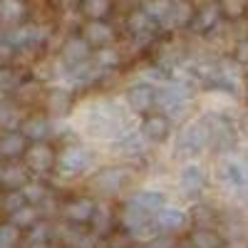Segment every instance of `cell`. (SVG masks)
I'll list each match as a JSON object with an SVG mask.
<instances>
[{"label": "cell", "instance_id": "6da1fadb", "mask_svg": "<svg viewBox=\"0 0 248 248\" xmlns=\"http://www.w3.org/2000/svg\"><path fill=\"white\" fill-rule=\"evenodd\" d=\"M85 132L94 139H117L124 137V112L114 102L102 99L85 112Z\"/></svg>", "mask_w": 248, "mask_h": 248}, {"label": "cell", "instance_id": "7a4b0ae2", "mask_svg": "<svg viewBox=\"0 0 248 248\" xmlns=\"http://www.w3.org/2000/svg\"><path fill=\"white\" fill-rule=\"evenodd\" d=\"M156 105L169 119H179L191 105V87L181 79L167 77L161 85H156Z\"/></svg>", "mask_w": 248, "mask_h": 248}, {"label": "cell", "instance_id": "3957f363", "mask_svg": "<svg viewBox=\"0 0 248 248\" xmlns=\"http://www.w3.org/2000/svg\"><path fill=\"white\" fill-rule=\"evenodd\" d=\"M209 149V119L196 117L189 124H184L174 139V154L176 156H196Z\"/></svg>", "mask_w": 248, "mask_h": 248}, {"label": "cell", "instance_id": "277c9868", "mask_svg": "<svg viewBox=\"0 0 248 248\" xmlns=\"http://www.w3.org/2000/svg\"><path fill=\"white\" fill-rule=\"evenodd\" d=\"M216 181L231 194L248 191V159L236 156L233 152L226 154L216 167Z\"/></svg>", "mask_w": 248, "mask_h": 248}, {"label": "cell", "instance_id": "5b68a950", "mask_svg": "<svg viewBox=\"0 0 248 248\" xmlns=\"http://www.w3.org/2000/svg\"><path fill=\"white\" fill-rule=\"evenodd\" d=\"M206 119H209V149L231 154L236 149V144H238V129H236V124L226 114H221V112L206 114Z\"/></svg>", "mask_w": 248, "mask_h": 248}, {"label": "cell", "instance_id": "8992f818", "mask_svg": "<svg viewBox=\"0 0 248 248\" xmlns=\"http://www.w3.org/2000/svg\"><path fill=\"white\" fill-rule=\"evenodd\" d=\"M92 164H94V154L87 147H82V144H75V147L65 149L57 156L55 167L62 176H79V174H85Z\"/></svg>", "mask_w": 248, "mask_h": 248}, {"label": "cell", "instance_id": "52a82bcc", "mask_svg": "<svg viewBox=\"0 0 248 248\" xmlns=\"http://www.w3.org/2000/svg\"><path fill=\"white\" fill-rule=\"evenodd\" d=\"M127 181H129V169L127 167H105L90 179L92 189L105 194V196H112V194L122 191L124 186H127Z\"/></svg>", "mask_w": 248, "mask_h": 248}, {"label": "cell", "instance_id": "ba28073f", "mask_svg": "<svg viewBox=\"0 0 248 248\" xmlns=\"http://www.w3.org/2000/svg\"><path fill=\"white\" fill-rule=\"evenodd\" d=\"M23 156H25V167L30 169V174H37V176L52 171L55 164H57V154L52 152V147H50V144H45V141L28 144V149H25Z\"/></svg>", "mask_w": 248, "mask_h": 248}, {"label": "cell", "instance_id": "9c48e42d", "mask_svg": "<svg viewBox=\"0 0 248 248\" xmlns=\"http://www.w3.org/2000/svg\"><path fill=\"white\" fill-rule=\"evenodd\" d=\"M124 105L134 114H147L156 105V87L149 82H134V85L124 92Z\"/></svg>", "mask_w": 248, "mask_h": 248}, {"label": "cell", "instance_id": "30bf717a", "mask_svg": "<svg viewBox=\"0 0 248 248\" xmlns=\"http://www.w3.org/2000/svg\"><path fill=\"white\" fill-rule=\"evenodd\" d=\"M221 20H223V15H221L218 3H216V0H209V3H201V5L196 8L189 30L196 32V35H211V32L218 30Z\"/></svg>", "mask_w": 248, "mask_h": 248}, {"label": "cell", "instance_id": "8fae6325", "mask_svg": "<svg viewBox=\"0 0 248 248\" xmlns=\"http://www.w3.org/2000/svg\"><path fill=\"white\" fill-rule=\"evenodd\" d=\"M176 184H179V191H181L184 196H191V199H194V196H199V194L206 189L209 176H206V171H203L201 164L189 161V164H184V167H181Z\"/></svg>", "mask_w": 248, "mask_h": 248}, {"label": "cell", "instance_id": "7c38bea8", "mask_svg": "<svg viewBox=\"0 0 248 248\" xmlns=\"http://www.w3.org/2000/svg\"><path fill=\"white\" fill-rule=\"evenodd\" d=\"M97 209L94 199L90 196H75V199H67L62 203V218L72 226H85L92 221V214Z\"/></svg>", "mask_w": 248, "mask_h": 248}, {"label": "cell", "instance_id": "4fadbf2b", "mask_svg": "<svg viewBox=\"0 0 248 248\" xmlns=\"http://www.w3.org/2000/svg\"><path fill=\"white\" fill-rule=\"evenodd\" d=\"M189 221H191L189 214H186L184 209H179V206H167V203H164L161 209L154 214V223H156L159 233H169V236L184 231Z\"/></svg>", "mask_w": 248, "mask_h": 248}, {"label": "cell", "instance_id": "5bb4252c", "mask_svg": "<svg viewBox=\"0 0 248 248\" xmlns=\"http://www.w3.org/2000/svg\"><path fill=\"white\" fill-rule=\"evenodd\" d=\"M194 13H196V5L191 0H171V8L159 25L164 30H186L194 20Z\"/></svg>", "mask_w": 248, "mask_h": 248}, {"label": "cell", "instance_id": "9a60e30c", "mask_svg": "<svg viewBox=\"0 0 248 248\" xmlns=\"http://www.w3.org/2000/svg\"><path fill=\"white\" fill-rule=\"evenodd\" d=\"M139 134L149 144H164L171 137V119L167 114H147L141 119Z\"/></svg>", "mask_w": 248, "mask_h": 248}, {"label": "cell", "instance_id": "2e32d148", "mask_svg": "<svg viewBox=\"0 0 248 248\" xmlns=\"http://www.w3.org/2000/svg\"><path fill=\"white\" fill-rule=\"evenodd\" d=\"M90 45H87V40L82 37V35H72L67 37V43L62 45V65H65V70L70 67H77L82 65V62H87L90 60Z\"/></svg>", "mask_w": 248, "mask_h": 248}, {"label": "cell", "instance_id": "e0dca14e", "mask_svg": "<svg viewBox=\"0 0 248 248\" xmlns=\"http://www.w3.org/2000/svg\"><path fill=\"white\" fill-rule=\"evenodd\" d=\"M28 181H30V169L25 164H17L15 159H8V164L0 167V186H3L5 191L23 189Z\"/></svg>", "mask_w": 248, "mask_h": 248}, {"label": "cell", "instance_id": "ac0fdd59", "mask_svg": "<svg viewBox=\"0 0 248 248\" xmlns=\"http://www.w3.org/2000/svg\"><path fill=\"white\" fill-rule=\"evenodd\" d=\"M82 37L87 40L90 47H105L114 37V30L107 20H87L85 28H82Z\"/></svg>", "mask_w": 248, "mask_h": 248}, {"label": "cell", "instance_id": "d6986e66", "mask_svg": "<svg viewBox=\"0 0 248 248\" xmlns=\"http://www.w3.org/2000/svg\"><path fill=\"white\" fill-rule=\"evenodd\" d=\"M28 149V137L20 129H8L0 137V159H17Z\"/></svg>", "mask_w": 248, "mask_h": 248}, {"label": "cell", "instance_id": "ffe728a7", "mask_svg": "<svg viewBox=\"0 0 248 248\" xmlns=\"http://www.w3.org/2000/svg\"><path fill=\"white\" fill-rule=\"evenodd\" d=\"M20 132L28 137V141H45V137L52 132L50 117L45 114H30L20 122Z\"/></svg>", "mask_w": 248, "mask_h": 248}, {"label": "cell", "instance_id": "44dd1931", "mask_svg": "<svg viewBox=\"0 0 248 248\" xmlns=\"http://www.w3.org/2000/svg\"><path fill=\"white\" fill-rule=\"evenodd\" d=\"M129 203H134L137 209H141V211H147V214H156L164 203H167V199H164V194L161 191H154V189H141V191H137V194H132L129 199H127Z\"/></svg>", "mask_w": 248, "mask_h": 248}, {"label": "cell", "instance_id": "7402d4cb", "mask_svg": "<svg viewBox=\"0 0 248 248\" xmlns=\"http://www.w3.org/2000/svg\"><path fill=\"white\" fill-rule=\"evenodd\" d=\"M223 243L226 241L216 229H199V226H194V231L189 233V248H218Z\"/></svg>", "mask_w": 248, "mask_h": 248}, {"label": "cell", "instance_id": "603a6c76", "mask_svg": "<svg viewBox=\"0 0 248 248\" xmlns=\"http://www.w3.org/2000/svg\"><path fill=\"white\" fill-rule=\"evenodd\" d=\"M154 25H156V23H154V20H152L147 13H144V8H141V5H139V8H134V10L127 15V30H129L132 35H137V37H144V35H147Z\"/></svg>", "mask_w": 248, "mask_h": 248}, {"label": "cell", "instance_id": "cb8c5ba5", "mask_svg": "<svg viewBox=\"0 0 248 248\" xmlns=\"http://www.w3.org/2000/svg\"><path fill=\"white\" fill-rule=\"evenodd\" d=\"M23 238H25V246H28V248H45V246L50 243V238H52V226L37 221L35 226H30L28 233H25Z\"/></svg>", "mask_w": 248, "mask_h": 248}, {"label": "cell", "instance_id": "d4e9b609", "mask_svg": "<svg viewBox=\"0 0 248 248\" xmlns=\"http://www.w3.org/2000/svg\"><path fill=\"white\" fill-rule=\"evenodd\" d=\"M28 15L25 0H0V20H5L8 25L20 23Z\"/></svg>", "mask_w": 248, "mask_h": 248}, {"label": "cell", "instance_id": "484cf974", "mask_svg": "<svg viewBox=\"0 0 248 248\" xmlns=\"http://www.w3.org/2000/svg\"><path fill=\"white\" fill-rule=\"evenodd\" d=\"M79 10L87 20H105L112 13V0H79Z\"/></svg>", "mask_w": 248, "mask_h": 248}, {"label": "cell", "instance_id": "4316f807", "mask_svg": "<svg viewBox=\"0 0 248 248\" xmlns=\"http://www.w3.org/2000/svg\"><path fill=\"white\" fill-rule=\"evenodd\" d=\"M20 191H23L25 201H28V203H32V206L45 203V201H47V196H50L47 184H45V181H40V179H30V181H28Z\"/></svg>", "mask_w": 248, "mask_h": 248}, {"label": "cell", "instance_id": "83f0119b", "mask_svg": "<svg viewBox=\"0 0 248 248\" xmlns=\"http://www.w3.org/2000/svg\"><path fill=\"white\" fill-rule=\"evenodd\" d=\"M10 221L17 226L20 231H28L30 226H35V223L40 221V211H37V206L25 203V206H20L15 214H10Z\"/></svg>", "mask_w": 248, "mask_h": 248}, {"label": "cell", "instance_id": "f1b7e54d", "mask_svg": "<svg viewBox=\"0 0 248 248\" xmlns=\"http://www.w3.org/2000/svg\"><path fill=\"white\" fill-rule=\"evenodd\" d=\"M47 109H50L52 117H60V114H65L70 109V94H67L65 87L50 90V94H47Z\"/></svg>", "mask_w": 248, "mask_h": 248}, {"label": "cell", "instance_id": "f546056e", "mask_svg": "<svg viewBox=\"0 0 248 248\" xmlns=\"http://www.w3.org/2000/svg\"><path fill=\"white\" fill-rule=\"evenodd\" d=\"M147 144H149L147 139H144L139 132H134V134H129V137L119 139V141H117V147H119L122 154H127V156H139V154H144Z\"/></svg>", "mask_w": 248, "mask_h": 248}, {"label": "cell", "instance_id": "4dcf8cb0", "mask_svg": "<svg viewBox=\"0 0 248 248\" xmlns=\"http://www.w3.org/2000/svg\"><path fill=\"white\" fill-rule=\"evenodd\" d=\"M189 218L194 221V226H199V229H216V211L211 209V206H206V203H199L196 209L189 214Z\"/></svg>", "mask_w": 248, "mask_h": 248}, {"label": "cell", "instance_id": "1f68e13d", "mask_svg": "<svg viewBox=\"0 0 248 248\" xmlns=\"http://www.w3.org/2000/svg\"><path fill=\"white\" fill-rule=\"evenodd\" d=\"M23 243V231L13 221L0 223V248H17Z\"/></svg>", "mask_w": 248, "mask_h": 248}, {"label": "cell", "instance_id": "d6a6232c", "mask_svg": "<svg viewBox=\"0 0 248 248\" xmlns=\"http://www.w3.org/2000/svg\"><path fill=\"white\" fill-rule=\"evenodd\" d=\"M122 62V55H119V50L117 47H109V45H105V47H97V55H94V65L99 67V70H112V67H117Z\"/></svg>", "mask_w": 248, "mask_h": 248}, {"label": "cell", "instance_id": "836d02e7", "mask_svg": "<svg viewBox=\"0 0 248 248\" xmlns=\"http://www.w3.org/2000/svg\"><path fill=\"white\" fill-rule=\"evenodd\" d=\"M226 20H241L248 13V0H216Z\"/></svg>", "mask_w": 248, "mask_h": 248}, {"label": "cell", "instance_id": "e575fe53", "mask_svg": "<svg viewBox=\"0 0 248 248\" xmlns=\"http://www.w3.org/2000/svg\"><path fill=\"white\" fill-rule=\"evenodd\" d=\"M90 226H92V231H94L97 236H105V233L109 231V226H112V211L107 209V206H99V203H97Z\"/></svg>", "mask_w": 248, "mask_h": 248}, {"label": "cell", "instance_id": "d590c367", "mask_svg": "<svg viewBox=\"0 0 248 248\" xmlns=\"http://www.w3.org/2000/svg\"><path fill=\"white\" fill-rule=\"evenodd\" d=\"M144 8V13H147L154 23L159 25L161 20H164V15L169 13V8H171V0H147V3L141 5Z\"/></svg>", "mask_w": 248, "mask_h": 248}, {"label": "cell", "instance_id": "8d00e7d4", "mask_svg": "<svg viewBox=\"0 0 248 248\" xmlns=\"http://www.w3.org/2000/svg\"><path fill=\"white\" fill-rule=\"evenodd\" d=\"M28 201H25V196H23V191L20 189H10V191H5V196L0 199V209H3L5 214H15L20 206H25Z\"/></svg>", "mask_w": 248, "mask_h": 248}, {"label": "cell", "instance_id": "74e56055", "mask_svg": "<svg viewBox=\"0 0 248 248\" xmlns=\"http://www.w3.org/2000/svg\"><path fill=\"white\" fill-rule=\"evenodd\" d=\"M17 124V112H15V107H10V105H5V102H0V129H13Z\"/></svg>", "mask_w": 248, "mask_h": 248}, {"label": "cell", "instance_id": "f35d334b", "mask_svg": "<svg viewBox=\"0 0 248 248\" xmlns=\"http://www.w3.org/2000/svg\"><path fill=\"white\" fill-rule=\"evenodd\" d=\"M144 248H176V241L169 233H156L144 241Z\"/></svg>", "mask_w": 248, "mask_h": 248}, {"label": "cell", "instance_id": "ab89813d", "mask_svg": "<svg viewBox=\"0 0 248 248\" xmlns=\"http://www.w3.org/2000/svg\"><path fill=\"white\" fill-rule=\"evenodd\" d=\"M231 60H233V62H238L241 67H248V37H241L238 43L233 45Z\"/></svg>", "mask_w": 248, "mask_h": 248}, {"label": "cell", "instance_id": "60d3db41", "mask_svg": "<svg viewBox=\"0 0 248 248\" xmlns=\"http://www.w3.org/2000/svg\"><path fill=\"white\" fill-rule=\"evenodd\" d=\"M15 45L8 40V35H0V65H8V62L15 57Z\"/></svg>", "mask_w": 248, "mask_h": 248}, {"label": "cell", "instance_id": "b9f144b4", "mask_svg": "<svg viewBox=\"0 0 248 248\" xmlns=\"http://www.w3.org/2000/svg\"><path fill=\"white\" fill-rule=\"evenodd\" d=\"M55 5L60 10H75V8H79V0H55Z\"/></svg>", "mask_w": 248, "mask_h": 248}, {"label": "cell", "instance_id": "7bdbcfd3", "mask_svg": "<svg viewBox=\"0 0 248 248\" xmlns=\"http://www.w3.org/2000/svg\"><path fill=\"white\" fill-rule=\"evenodd\" d=\"M246 102H248V82H246Z\"/></svg>", "mask_w": 248, "mask_h": 248}, {"label": "cell", "instance_id": "ee69618b", "mask_svg": "<svg viewBox=\"0 0 248 248\" xmlns=\"http://www.w3.org/2000/svg\"><path fill=\"white\" fill-rule=\"evenodd\" d=\"M218 248H231V246H229V243H223V246H218Z\"/></svg>", "mask_w": 248, "mask_h": 248}, {"label": "cell", "instance_id": "f6af8a7d", "mask_svg": "<svg viewBox=\"0 0 248 248\" xmlns=\"http://www.w3.org/2000/svg\"><path fill=\"white\" fill-rule=\"evenodd\" d=\"M243 248H248V246H243Z\"/></svg>", "mask_w": 248, "mask_h": 248}, {"label": "cell", "instance_id": "bcb514c9", "mask_svg": "<svg viewBox=\"0 0 248 248\" xmlns=\"http://www.w3.org/2000/svg\"><path fill=\"white\" fill-rule=\"evenodd\" d=\"M109 248H112V246H109Z\"/></svg>", "mask_w": 248, "mask_h": 248}]
</instances>
